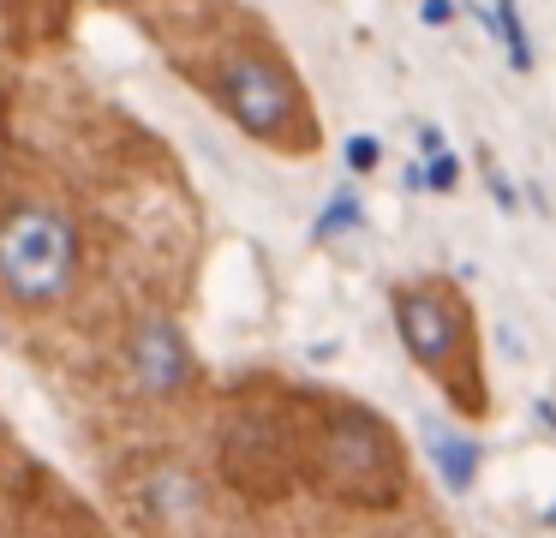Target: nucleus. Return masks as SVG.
Wrapping results in <instances>:
<instances>
[{"mask_svg":"<svg viewBox=\"0 0 556 538\" xmlns=\"http://www.w3.org/2000/svg\"><path fill=\"white\" fill-rule=\"evenodd\" d=\"M121 377L138 401L168 406V401H186L204 371H198V353H192L180 323L168 311H144L121 341Z\"/></svg>","mask_w":556,"mask_h":538,"instance_id":"obj_6","label":"nucleus"},{"mask_svg":"<svg viewBox=\"0 0 556 538\" xmlns=\"http://www.w3.org/2000/svg\"><path fill=\"white\" fill-rule=\"evenodd\" d=\"M401 179H407V191H425V162H407V174H401Z\"/></svg>","mask_w":556,"mask_h":538,"instance_id":"obj_15","label":"nucleus"},{"mask_svg":"<svg viewBox=\"0 0 556 538\" xmlns=\"http://www.w3.org/2000/svg\"><path fill=\"white\" fill-rule=\"evenodd\" d=\"M419 437H425V454H431L437 478L467 497V490L479 485V473H484V442L472 437L467 425H443V418H425Z\"/></svg>","mask_w":556,"mask_h":538,"instance_id":"obj_8","label":"nucleus"},{"mask_svg":"<svg viewBox=\"0 0 556 538\" xmlns=\"http://www.w3.org/2000/svg\"><path fill=\"white\" fill-rule=\"evenodd\" d=\"M419 18H425V24H448V18H455V0H425Z\"/></svg>","mask_w":556,"mask_h":538,"instance_id":"obj_13","label":"nucleus"},{"mask_svg":"<svg viewBox=\"0 0 556 538\" xmlns=\"http://www.w3.org/2000/svg\"><path fill=\"white\" fill-rule=\"evenodd\" d=\"M491 191H496V203H503V210H515V186H508L503 174H491Z\"/></svg>","mask_w":556,"mask_h":538,"instance_id":"obj_14","label":"nucleus"},{"mask_svg":"<svg viewBox=\"0 0 556 538\" xmlns=\"http://www.w3.org/2000/svg\"><path fill=\"white\" fill-rule=\"evenodd\" d=\"M425 191H460V155L455 150H431V162H425Z\"/></svg>","mask_w":556,"mask_h":538,"instance_id":"obj_11","label":"nucleus"},{"mask_svg":"<svg viewBox=\"0 0 556 538\" xmlns=\"http://www.w3.org/2000/svg\"><path fill=\"white\" fill-rule=\"evenodd\" d=\"M395 311V335L407 359L437 383L460 425H484L491 418V377H484V347H479V317H472L467 293L448 275H413L389 293Z\"/></svg>","mask_w":556,"mask_h":538,"instance_id":"obj_2","label":"nucleus"},{"mask_svg":"<svg viewBox=\"0 0 556 538\" xmlns=\"http://www.w3.org/2000/svg\"><path fill=\"white\" fill-rule=\"evenodd\" d=\"M491 24H496V36H503V48H508V66L527 72V66H532V42H527V24H520L515 0H496V7H491Z\"/></svg>","mask_w":556,"mask_h":538,"instance_id":"obj_9","label":"nucleus"},{"mask_svg":"<svg viewBox=\"0 0 556 538\" xmlns=\"http://www.w3.org/2000/svg\"><path fill=\"white\" fill-rule=\"evenodd\" d=\"M365 222V210H359V198L353 191H336V198L317 210V222H312V234L317 239H336V234H353V227Z\"/></svg>","mask_w":556,"mask_h":538,"instance_id":"obj_10","label":"nucleus"},{"mask_svg":"<svg viewBox=\"0 0 556 538\" xmlns=\"http://www.w3.org/2000/svg\"><path fill=\"white\" fill-rule=\"evenodd\" d=\"M85 239L61 203H13L0 210V299L18 311H49L78 287Z\"/></svg>","mask_w":556,"mask_h":538,"instance_id":"obj_3","label":"nucleus"},{"mask_svg":"<svg viewBox=\"0 0 556 538\" xmlns=\"http://www.w3.org/2000/svg\"><path fill=\"white\" fill-rule=\"evenodd\" d=\"M126 490H132V514L150 533H198L210 521V478L180 454H150L126 478Z\"/></svg>","mask_w":556,"mask_h":538,"instance_id":"obj_7","label":"nucleus"},{"mask_svg":"<svg viewBox=\"0 0 556 538\" xmlns=\"http://www.w3.org/2000/svg\"><path fill=\"white\" fill-rule=\"evenodd\" d=\"M305 430L288 413H240L216 437V473L252 502H276L305 473Z\"/></svg>","mask_w":556,"mask_h":538,"instance_id":"obj_5","label":"nucleus"},{"mask_svg":"<svg viewBox=\"0 0 556 538\" xmlns=\"http://www.w3.org/2000/svg\"><path fill=\"white\" fill-rule=\"evenodd\" d=\"M341 155H348V167H353V174H371V167L383 162V143H377L371 132H353V138H348V150H341Z\"/></svg>","mask_w":556,"mask_h":538,"instance_id":"obj_12","label":"nucleus"},{"mask_svg":"<svg viewBox=\"0 0 556 538\" xmlns=\"http://www.w3.org/2000/svg\"><path fill=\"white\" fill-rule=\"evenodd\" d=\"M216 102L257 143H276V150H312L317 143V126L305 114V90L293 84V72L276 54H257V48L228 54L216 78Z\"/></svg>","mask_w":556,"mask_h":538,"instance_id":"obj_4","label":"nucleus"},{"mask_svg":"<svg viewBox=\"0 0 556 538\" xmlns=\"http://www.w3.org/2000/svg\"><path fill=\"white\" fill-rule=\"evenodd\" d=\"M324 502L353 514H395L413 497V461L401 430L377 406L359 401H324L305 430V473Z\"/></svg>","mask_w":556,"mask_h":538,"instance_id":"obj_1","label":"nucleus"}]
</instances>
